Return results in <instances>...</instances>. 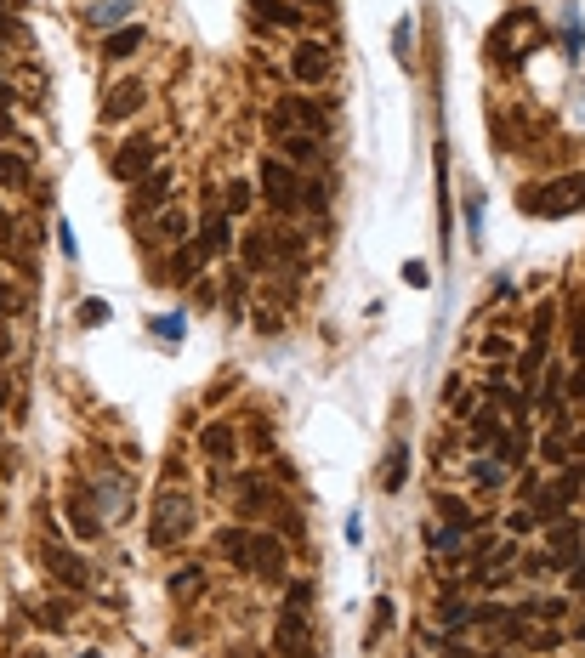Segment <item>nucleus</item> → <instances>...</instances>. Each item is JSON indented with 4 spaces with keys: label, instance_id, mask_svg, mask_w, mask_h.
Listing matches in <instances>:
<instances>
[{
    "label": "nucleus",
    "instance_id": "obj_43",
    "mask_svg": "<svg viewBox=\"0 0 585 658\" xmlns=\"http://www.w3.org/2000/svg\"><path fill=\"white\" fill-rule=\"evenodd\" d=\"M80 324H108V307L103 301H80Z\"/></svg>",
    "mask_w": 585,
    "mask_h": 658
},
{
    "label": "nucleus",
    "instance_id": "obj_24",
    "mask_svg": "<svg viewBox=\"0 0 585 658\" xmlns=\"http://www.w3.org/2000/svg\"><path fill=\"white\" fill-rule=\"evenodd\" d=\"M404 477H409V443L398 437V443L387 449V471H381V488H387V494H398V488H404Z\"/></svg>",
    "mask_w": 585,
    "mask_h": 658
},
{
    "label": "nucleus",
    "instance_id": "obj_21",
    "mask_svg": "<svg viewBox=\"0 0 585 658\" xmlns=\"http://www.w3.org/2000/svg\"><path fill=\"white\" fill-rule=\"evenodd\" d=\"M216 551L228 556L233 568H245V562H250V528H245V522H233V528H222V534H216Z\"/></svg>",
    "mask_w": 585,
    "mask_h": 658
},
{
    "label": "nucleus",
    "instance_id": "obj_48",
    "mask_svg": "<svg viewBox=\"0 0 585 658\" xmlns=\"http://www.w3.org/2000/svg\"><path fill=\"white\" fill-rule=\"evenodd\" d=\"M404 278H409V290H426V267H421V261H409Z\"/></svg>",
    "mask_w": 585,
    "mask_h": 658
},
{
    "label": "nucleus",
    "instance_id": "obj_17",
    "mask_svg": "<svg viewBox=\"0 0 585 658\" xmlns=\"http://www.w3.org/2000/svg\"><path fill=\"white\" fill-rule=\"evenodd\" d=\"M568 602H574V596H523L512 613L517 619H534V624H557L568 613Z\"/></svg>",
    "mask_w": 585,
    "mask_h": 658
},
{
    "label": "nucleus",
    "instance_id": "obj_52",
    "mask_svg": "<svg viewBox=\"0 0 585 658\" xmlns=\"http://www.w3.org/2000/svg\"><path fill=\"white\" fill-rule=\"evenodd\" d=\"M290 6H319V0H290Z\"/></svg>",
    "mask_w": 585,
    "mask_h": 658
},
{
    "label": "nucleus",
    "instance_id": "obj_14",
    "mask_svg": "<svg viewBox=\"0 0 585 658\" xmlns=\"http://www.w3.org/2000/svg\"><path fill=\"white\" fill-rule=\"evenodd\" d=\"M199 454L216 460V466H228L233 454H239V432H233L228 420H205V426H199Z\"/></svg>",
    "mask_w": 585,
    "mask_h": 658
},
{
    "label": "nucleus",
    "instance_id": "obj_1",
    "mask_svg": "<svg viewBox=\"0 0 585 658\" xmlns=\"http://www.w3.org/2000/svg\"><path fill=\"white\" fill-rule=\"evenodd\" d=\"M188 534H194V500L177 494V488H160V500L148 511V545L171 551V545H182Z\"/></svg>",
    "mask_w": 585,
    "mask_h": 658
},
{
    "label": "nucleus",
    "instance_id": "obj_12",
    "mask_svg": "<svg viewBox=\"0 0 585 658\" xmlns=\"http://www.w3.org/2000/svg\"><path fill=\"white\" fill-rule=\"evenodd\" d=\"M142 103H148V86L142 80H120V86L108 91V103H103V120L108 125H120V120H137Z\"/></svg>",
    "mask_w": 585,
    "mask_h": 658
},
{
    "label": "nucleus",
    "instance_id": "obj_30",
    "mask_svg": "<svg viewBox=\"0 0 585 658\" xmlns=\"http://www.w3.org/2000/svg\"><path fill=\"white\" fill-rule=\"evenodd\" d=\"M438 619L455 624V630H466V624H472V602H461L455 590H444V596H438Z\"/></svg>",
    "mask_w": 585,
    "mask_h": 658
},
{
    "label": "nucleus",
    "instance_id": "obj_16",
    "mask_svg": "<svg viewBox=\"0 0 585 658\" xmlns=\"http://www.w3.org/2000/svg\"><path fill=\"white\" fill-rule=\"evenodd\" d=\"M250 23L256 29H302V6H290V0H250Z\"/></svg>",
    "mask_w": 585,
    "mask_h": 658
},
{
    "label": "nucleus",
    "instance_id": "obj_40",
    "mask_svg": "<svg viewBox=\"0 0 585 658\" xmlns=\"http://www.w3.org/2000/svg\"><path fill=\"white\" fill-rule=\"evenodd\" d=\"M23 40H29V35H23V23L0 12V46H23Z\"/></svg>",
    "mask_w": 585,
    "mask_h": 658
},
{
    "label": "nucleus",
    "instance_id": "obj_47",
    "mask_svg": "<svg viewBox=\"0 0 585 658\" xmlns=\"http://www.w3.org/2000/svg\"><path fill=\"white\" fill-rule=\"evenodd\" d=\"M506 528H512V534H529V528H534V511H529V505H517V511H512V522H506Z\"/></svg>",
    "mask_w": 585,
    "mask_h": 658
},
{
    "label": "nucleus",
    "instance_id": "obj_31",
    "mask_svg": "<svg viewBox=\"0 0 585 658\" xmlns=\"http://www.w3.org/2000/svg\"><path fill=\"white\" fill-rule=\"evenodd\" d=\"M580 483H585V466H563V477L551 483V494H557L563 505H574V500H580Z\"/></svg>",
    "mask_w": 585,
    "mask_h": 658
},
{
    "label": "nucleus",
    "instance_id": "obj_39",
    "mask_svg": "<svg viewBox=\"0 0 585 658\" xmlns=\"http://www.w3.org/2000/svg\"><path fill=\"white\" fill-rule=\"evenodd\" d=\"M284 607L307 613V607H313V579H296V585H290V602H284Z\"/></svg>",
    "mask_w": 585,
    "mask_h": 658
},
{
    "label": "nucleus",
    "instance_id": "obj_28",
    "mask_svg": "<svg viewBox=\"0 0 585 658\" xmlns=\"http://www.w3.org/2000/svg\"><path fill=\"white\" fill-rule=\"evenodd\" d=\"M495 443H500V415L495 409L472 415V449H495Z\"/></svg>",
    "mask_w": 585,
    "mask_h": 658
},
{
    "label": "nucleus",
    "instance_id": "obj_44",
    "mask_svg": "<svg viewBox=\"0 0 585 658\" xmlns=\"http://www.w3.org/2000/svg\"><path fill=\"white\" fill-rule=\"evenodd\" d=\"M568 590H574V602H585V556L568 568Z\"/></svg>",
    "mask_w": 585,
    "mask_h": 658
},
{
    "label": "nucleus",
    "instance_id": "obj_27",
    "mask_svg": "<svg viewBox=\"0 0 585 658\" xmlns=\"http://www.w3.org/2000/svg\"><path fill=\"white\" fill-rule=\"evenodd\" d=\"M239 256H245L250 273H256V267H267V261H273V233H250V239L239 244Z\"/></svg>",
    "mask_w": 585,
    "mask_h": 658
},
{
    "label": "nucleus",
    "instance_id": "obj_46",
    "mask_svg": "<svg viewBox=\"0 0 585 658\" xmlns=\"http://www.w3.org/2000/svg\"><path fill=\"white\" fill-rule=\"evenodd\" d=\"M506 352H512L506 335H483V358H506Z\"/></svg>",
    "mask_w": 585,
    "mask_h": 658
},
{
    "label": "nucleus",
    "instance_id": "obj_32",
    "mask_svg": "<svg viewBox=\"0 0 585 658\" xmlns=\"http://www.w3.org/2000/svg\"><path fill=\"white\" fill-rule=\"evenodd\" d=\"M199 590H205V568H177L171 573V596H199Z\"/></svg>",
    "mask_w": 585,
    "mask_h": 658
},
{
    "label": "nucleus",
    "instance_id": "obj_9",
    "mask_svg": "<svg viewBox=\"0 0 585 658\" xmlns=\"http://www.w3.org/2000/svg\"><path fill=\"white\" fill-rule=\"evenodd\" d=\"M290 80H296V86H324V80H330V46H324V40H296Z\"/></svg>",
    "mask_w": 585,
    "mask_h": 658
},
{
    "label": "nucleus",
    "instance_id": "obj_37",
    "mask_svg": "<svg viewBox=\"0 0 585 658\" xmlns=\"http://www.w3.org/2000/svg\"><path fill=\"white\" fill-rule=\"evenodd\" d=\"M18 307H23V290L12 284V278H0V324H6V318H18Z\"/></svg>",
    "mask_w": 585,
    "mask_h": 658
},
{
    "label": "nucleus",
    "instance_id": "obj_22",
    "mask_svg": "<svg viewBox=\"0 0 585 658\" xmlns=\"http://www.w3.org/2000/svg\"><path fill=\"white\" fill-rule=\"evenodd\" d=\"M148 239L154 244H171V239H188V216H182V210H154V227H148Z\"/></svg>",
    "mask_w": 585,
    "mask_h": 658
},
{
    "label": "nucleus",
    "instance_id": "obj_33",
    "mask_svg": "<svg viewBox=\"0 0 585 658\" xmlns=\"http://www.w3.org/2000/svg\"><path fill=\"white\" fill-rule=\"evenodd\" d=\"M125 12H131V0H103V6H91L86 18L97 23V29H114V23L125 18Z\"/></svg>",
    "mask_w": 585,
    "mask_h": 658
},
{
    "label": "nucleus",
    "instance_id": "obj_38",
    "mask_svg": "<svg viewBox=\"0 0 585 658\" xmlns=\"http://www.w3.org/2000/svg\"><path fill=\"white\" fill-rule=\"evenodd\" d=\"M250 199H256V188H250V182H228V216H245Z\"/></svg>",
    "mask_w": 585,
    "mask_h": 658
},
{
    "label": "nucleus",
    "instance_id": "obj_50",
    "mask_svg": "<svg viewBox=\"0 0 585 658\" xmlns=\"http://www.w3.org/2000/svg\"><path fill=\"white\" fill-rule=\"evenodd\" d=\"M12 239V216H6V210H0V244Z\"/></svg>",
    "mask_w": 585,
    "mask_h": 658
},
{
    "label": "nucleus",
    "instance_id": "obj_54",
    "mask_svg": "<svg viewBox=\"0 0 585 658\" xmlns=\"http://www.w3.org/2000/svg\"><path fill=\"white\" fill-rule=\"evenodd\" d=\"M29 658H40V653H29Z\"/></svg>",
    "mask_w": 585,
    "mask_h": 658
},
{
    "label": "nucleus",
    "instance_id": "obj_5",
    "mask_svg": "<svg viewBox=\"0 0 585 658\" xmlns=\"http://www.w3.org/2000/svg\"><path fill=\"white\" fill-rule=\"evenodd\" d=\"M245 573H256V579H267V585H284V573H290V545L273 534H262V528H250V562Z\"/></svg>",
    "mask_w": 585,
    "mask_h": 658
},
{
    "label": "nucleus",
    "instance_id": "obj_26",
    "mask_svg": "<svg viewBox=\"0 0 585 658\" xmlns=\"http://www.w3.org/2000/svg\"><path fill=\"white\" fill-rule=\"evenodd\" d=\"M392 57H398V63H415V18H398L392 23Z\"/></svg>",
    "mask_w": 585,
    "mask_h": 658
},
{
    "label": "nucleus",
    "instance_id": "obj_53",
    "mask_svg": "<svg viewBox=\"0 0 585 658\" xmlns=\"http://www.w3.org/2000/svg\"><path fill=\"white\" fill-rule=\"evenodd\" d=\"M80 658H103V653H80Z\"/></svg>",
    "mask_w": 585,
    "mask_h": 658
},
{
    "label": "nucleus",
    "instance_id": "obj_42",
    "mask_svg": "<svg viewBox=\"0 0 585 658\" xmlns=\"http://www.w3.org/2000/svg\"><path fill=\"white\" fill-rule=\"evenodd\" d=\"M392 630V602H375V630H370V641H381Z\"/></svg>",
    "mask_w": 585,
    "mask_h": 658
},
{
    "label": "nucleus",
    "instance_id": "obj_8",
    "mask_svg": "<svg viewBox=\"0 0 585 658\" xmlns=\"http://www.w3.org/2000/svg\"><path fill=\"white\" fill-rule=\"evenodd\" d=\"M273 658H313V636H307V613L284 607L273 624Z\"/></svg>",
    "mask_w": 585,
    "mask_h": 658
},
{
    "label": "nucleus",
    "instance_id": "obj_20",
    "mask_svg": "<svg viewBox=\"0 0 585 658\" xmlns=\"http://www.w3.org/2000/svg\"><path fill=\"white\" fill-rule=\"evenodd\" d=\"M35 182V165L23 154H12V148H0V188H12V193H23Z\"/></svg>",
    "mask_w": 585,
    "mask_h": 658
},
{
    "label": "nucleus",
    "instance_id": "obj_2",
    "mask_svg": "<svg viewBox=\"0 0 585 658\" xmlns=\"http://www.w3.org/2000/svg\"><path fill=\"white\" fill-rule=\"evenodd\" d=\"M585 205V176H557V182H546V188H523V210L529 216H574V210Z\"/></svg>",
    "mask_w": 585,
    "mask_h": 658
},
{
    "label": "nucleus",
    "instance_id": "obj_10",
    "mask_svg": "<svg viewBox=\"0 0 585 658\" xmlns=\"http://www.w3.org/2000/svg\"><path fill=\"white\" fill-rule=\"evenodd\" d=\"M131 210L137 216H154V210H165L171 205V188H177V176H171V165H154V171L142 176V182H131Z\"/></svg>",
    "mask_w": 585,
    "mask_h": 658
},
{
    "label": "nucleus",
    "instance_id": "obj_36",
    "mask_svg": "<svg viewBox=\"0 0 585 658\" xmlns=\"http://www.w3.org/2000/svg\"><path fill=\"white\" fill-rule=\"evenodd\" d=\"M199 244H188V250H177V256H171V278H194L199 273Z\"/></svg>",
    "mask_w": 585,
    "mask_h": 658
},
{
    "label": "nucleus",
    "instance_id": "obj_34",
    "mask_svg": "<svg viewBox=\"0 0 585 658\" xmlns=\"http://www.w3.org/2000/svg\"><path fill=\"white\" fill-rule=\"evenodd\" d=\"M69 522H74V534H80V539H97V534H103V522L86 511V500H74V505H69Z\"/></svg>",
    "mask_w": 585,
    "mask_h": 658
},
{
    "label": "nucleus",
    "instance_id": "obj_29",
    "mask_svg": "<svg viewBox=\"0 0 585 658\" xmlns=\"http://www.w3.org/2000/svg\"><path fill=\"white\" fill-rule=\"evenodd\" d=\"M472 483H478V488H500V483H506V460H500V454L472 460Z\"/></svg>",
    "mask_w": 585,
    "mask_h": 658
},
{
    "label": "nucleus",
    "instance_id": "obj_41",
    "mask_svg": "<svg viewBox=\"0 0 585 658\" xmlns=\"http://www.w3.org/2000/svg\"><path fill=\"white\" fill-rule=\"evenodd\" d=\"M12 103H18V97H12V86H6V80H0V137L12 131Z\"/></svg>",
    "mask_w": 585,
    "mask_h": 658
},
{
    "label": "nucleus",
    "instance_id": "obj_6",
    "mask_svg": "<svg viewBox=\"0 0 585 658\" xmlns=\"http://www.w3.org/2000/svg\"><path fill=\"white\" fill-rule=\"evenodd\" d=\"M160 165V142L154 137H131L114 148V159H108V171L120 176V182H142V176Z\"/></svg>",
    "mask_w": 585,
    "mask_h": 658
},
{
    "label": "nucleus",
    "instance_id": "obj_23",
    "mask_svg": "<svg viewBox=\"0 0 585 658\" xmlns=\"http://www.w3.org/2000/svg\"><path fill=\"white\" fill-rule=\"evenodd\" d=\"M438 517H444V528H455V534H472L478 528V511L472 505H461V500H449V494H438Z\"/></svg>",
    "mask_w": 585,
    "mask_h": 658
},
{
    "label": "nucleus",
    "instance_id": "obj_25",
    "mask_svg": "<svg viewBox=\"0 0 585 658\" xmlns=\"http://www.w3.org/2000/svg\"><path fill=\"white\" fill-rule=\"evenodd\" d=\"M551 329H557V301H540L529 318V347H551Z\"/></svg>",
    "mask_w": 585,
    "mask_h": 658
},
{
    "label": "nucleus",
    "instance_id": "obj_7",
    "mask_svg": "<svg viewBox=\"0 0 585 658\" xmlns=\"http://www.w3.org/2000/svg\"><path fill=\"white\" fill-rule=\"evenodd\" d=\"M546 562H551V568H574V562H580V556H585V528H580V522H574V517H557V522H546Z\"/></svg>",
    "mask_w": 585,
    "mask_h": 658
},
{
    "label": "nucleus",
    "instance_id": "obj_4",
    "mask_svg": "<svg viewBox=\"0 0 585 658\" xmlns=\"http://www.w3.org/2000/svg\"><path fill=\"white\" fill-rule=\"evenodd\" d=\"M324 125H330V108L319 97H290V103H279L267 114V137H290V131H313L319 137Z\"/></svg>",
    "mask_w": 585,
    "mask_h": 658
},
{
    "label": "nucleus",
    "instance_id": "obj_35",
    "mask_svg": "<svg viewBox=\"0 0 585 658\" xmlns=\"http://www.w3.org/2000/svg\"><path fill=\"white\" fill-rule=\"evenodd\" d=\"M540 466H568V443L557 432L540 437Z\"/></svg>",
    "mask_w": 585,
    "mask_h": 658
},
{
    "label": "nucleus",
    "instance_id": "obj_13",
    "mask_svg": "<svg viewBox=\"0 0 585 658\" xmlns=\"http://www.w3.org/2000/svg\"><path fill=\"white\" fill-rule=\"evenodd\" d=\"M239 511H245L250 522L256 517H273V511H279L284 505V494H273V483H262V477H239Z\"/></svg>",
    "mask_w": 585,
    "mask_h": 658
},
{
    "label": "nucleus",
    "instance_id": "obj_49",
    "mask_svg": "<svg viewBox=\"0 0 585 658\" xmlns=\"http://www.w3.org/2000/svg\"><path fill=\"white\" fill-rule=\"evenodd\" d=\"M154 329H160L165 341H177V335H182V329H188V324H182V318H160V324H154Z\"/></svg>",
    "mask_w": 585,
    "mask_h": 658
},
{
    "label": "nucleus",
    "instance_id": "obj_11",
    "mask_svg": "<svg viewBox=\"0 0 585 658\" xmlns=\"http://www.w3.org/2000/svg\"><path fill=\"white\" fill-rule=\"evenodd\" d=\"M40 568L52 573V579H57L63 590H86V585H91L86 562H80V556H74L69 545H46V551H40Z\"/></svg>",
    "mask_w": 585,
    "mask_h": 658
},
{
    "label": "nucleus",
    "instance_id": "obj_15",
    "mask_svg": "<svg viewBox=\"0 0 585 658\" xmlns=\"http://www.w3.org/2000/svg\"><path fill=\"white\" fill-rule=\"evenodd\" d=\"M199 256H228L233 250V216L228 210H211L205 222H199Z\"/></svg>",
    "mask_w": 585,
    "mask_h": 658
},
{
    "label": "nucleus",
    "instance_id": "obj_18",
    "mask_svg": "<svg viewBox=\"0 0 585 658\" xmlns=\"http://www.w3.org/2000/svg\"><path fill=\"white\" fill-rule=\"evenodd\" d=\"M279 159L284 165H313V159H319V137H313V131H290V137H279Z\"/></svg>",
    "mask_w": 585,
    "mask_h": 658
},
{
    "label": "nucleus",
    "instance_id": "obj_45",
    "mask_svg": "<svg viewBox=\"0 0 585 658\" xmlns=\"http://www.w3.org/2000/svg\"><path fill=\"white\" fill-rule=\"evenodd\" d=\"M568 398H574V403H585V358L574 364V375H568Z\"/></svg>",
    "mask_w": 585,
    "mask_h": 658
},
{
    "label": "nucleus",
    "instance_id": "obj_19",
    "mask_svg": "<svg viewBox=\"0 0 585 658\" xmlns=\"http://www.w3.org/2000/svg\"><path fill=\"white\" fill-rule=\"evenodd\" d=\"M131 52H142V23H125V29H108V40H103V57H108V63H125Z\"/></svg>",
    "mask_w": 585,
    "mask_h": 658
},
{
    "label": "nucleus",
    "instance_id": "obj_3",
    "mask_svg": "<svg viewBox=\"0 0 585 658\" xmlns=\"http://www.w3.org/2000/svg\"><path fill=\"white\" fill-rule=\"evenodd\" d=\"M256 188H262V199L279 216H290V210H302V176H296V165H284V159L267 154L262 171H256Z\"/></svg>",
    "mask_w": 585,
    "mask_h": 658
},
{
    "label": "nucleus",
    "instance_id": "obj_51",
    "mask_svg": "<svg viewBox=\"0 0 585 658\" xmlns=\"http://www.w3.org/2000/svg\"><path fill=\"white\" fill-rule=\"evenodd\" d=\"M6 398H12V386H6V381H0V409H6Z\"/></svg>",
    "mask_w": 585,
    "mask_h": 658
}]
</instances>
